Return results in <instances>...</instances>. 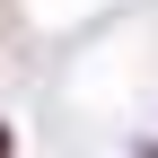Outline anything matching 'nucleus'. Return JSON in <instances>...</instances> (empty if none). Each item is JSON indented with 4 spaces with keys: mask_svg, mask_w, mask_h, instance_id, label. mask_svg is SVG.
<instances>
[{
    "mask_svg": "<svg viewBox=\"0 0 158 158\" xmlns=\"http://www.w3.org/2000/svg\"><path fill=\"white\" fill-rule=\"evenodd\" d=\"M0 158H9V132H0Z\"/></svg>",
    "mask_w": 158,
    "mask_h": 158,
    "instance_id": "obj_1",
    "label": "nucleus"
}]
</instances>
